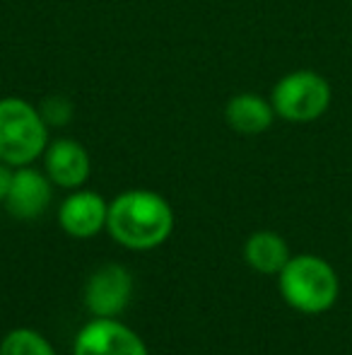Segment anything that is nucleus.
I'll return each instance as SVG.
<instances>
[{
  "label": "nucleus",
  "instance_id": "obj_13",
  "mask_svg": "<svg viewBox=\"0 0 352 355\" xmlns=\"http://www.w3.org/2000/svg\"><path fill=\"white\" fill-rule=\"evenodd\" d=\"M41 119L46 121V126H66L71 121V114H73V107L66 97H46L41 102Z\"/></svg>",
  "mask_w": 352,
  "mask_h": 355
},
{
  "label": "nucleus",
  "instance_id": "obj_14",
  "mask_svg": "<svg viewBox=\"0 0 352 355\" xmlns=\"http://www.w3.org/2000/svg\"><path fill=\"white\" fill-rule=\"evenodd\" d=\"M10 182H12V169H10V164L0 162V203H5V196H8Z\"/></svg>",
  "mask_w": 352,
  "mask_h": 355
},
{
  "label": "nucleus",
  "instance_id": "obj_2",
  "mask_svg": "<svg viewBox=\"0 0 352 355\" xmlns=\"http://www.w3.org/2000/svg\"><path fill=\"white\" fill-rule=\"evenodd\" d=\"M280 295L292 309L304 314H321L338 300V276L328 261L311 254L290 257L277 273Z\"/></svg>",
  "mask_w": 352,
  "mask_h": 355
},
{
  "label": "nucleus",
  "instance_id": "obj_7",
  "mask_svg": "<svg viewBox=\"0 0 352 355\" xmlns=\"http://www.w3.org/2000/svg\"><path fill=\"white\" fill-rule=\"evenodd\" d=\"M53 198V182L34 167H17L12 172L5 208L17 220H37L48 211Z\"/></svg>",
  "mask_w": 352,
  "mask_h": 355
},
{
  "label": "nucleus",
  "instance_id": "obj_11",
  "mask_svg": "<svg viewBox=\"0 0 352 355\" xmlns=\"http://www.w3.org/2000/svg\"><path fill=\"white\" fill-rule=\"evenodd\" d=\"M244 261L254 271L272 276V273H280L285 263L290 261V249H287V242L280 234L256 232L244 244Z\"/></svg>",
  "mask_w": 352,
  "mask_h": 355
},
{
  "label": "nucleus",
  "instance_id": "obj_8",
  "mask_svg": "<svg viewBox=\"0 0 352 355\" xmlns=\"http://www.w3.org/2000/svg\"><path fill=\"white\" fill-rule=\"evenodd\" d=\"M109 203L94 191H75L58 208L63 232L75 239H89L106 230Z\"/></svg>",
  "mask_w": 352,
  "mask_h": 355
},
{
  "label": "nucleus",
  "instance_id": "obj_6",
  "mask_svg": "<svg viewBox=\"0 0 352 355\" xmlns=\"http://www.w3.org/2000/svg\"><path fill=\"white\" fill-rule=\"evenodd\" d=\"M133 297V276L121 263H104L87 278L85 307L92 317H118Z\"/></svg>",
  "mask_w": 352,
  "mask_h": 355
},
{
  "label": "nucleus",
  "instance_id": "obj_9",
  "mask_svg": "<svg viewBox=\"0 0 352 355\" xmlns=\"http://www.w3.org/2000/svg\"><path fill=\"white\" fill-rule=\"evenodd\" d=\"M44 162H46L48 179L61 189H80L92 172V159H89L87 150L71 138H61V141L46 145Z\"/></svg>",
  "mask_w": 352,
  "mask_h": 355
},
{
  "label": "nucleus",
  "instance_id": "obj_3",
  "mask_svg": "<svg viewBox=\"0 0 352 355\" xmlns=\"http://www.w3.org/2000/svg\"><path fill=\"white\" fill-rule=\"evenodd\" d=\"M48 145V128L34 104L19 97L0 99V162L27 167Z\"/></svg>",
  "mask_w": 352,
  "mask_h": 355
},
{
  "label": "nucleus",
  "instance_id": "obj_4",
  "mask_svg": "<svg viewBox=\"0 0 352 355\" xmlns=\"http://www.w3.org/2000/svg\"><path fill=\"white\" fill-rule=\"evenodd\" d=\"M331 104V87L319 73H290L272 89V109L277 116L295 123L319 119Z\"/></svg>",
  "mask_w": 352,
  "mask_h": 355
},
{
  "label": "nucleus",
  "instance_id": "obj_1",
  "mask_svg": "<svg viewBox=\"0 0 352 355\" xmlns=\"http://www.w3.org/2000/svg\"><path fill=\"white\" fill-rule=\"evenodd\" d=\"M174 230V211L165 196L145 189L123 191L109 203L106 232L121 247L147 252L169 239Z\"/></svg>",
  "mask_w": 352,
  "mask_h": 355
},
{
  "label": "nucleus",
  "instance_id": "obj_12",
  "mask_svg": "<svg viewBox=\"0 0 352 355\" xmlns=\"http://www.w3.org/2000/svg\"><path fill=\"white\" fill-rule=\"evenodd\" d=\"M0 355H56L44 334L34 329H12L0 341Z\"/></svg>",
  "mask_w": 352,
  "mask_h": 355
},
{
  "label": "nucleus",
  "instance_id": "obj_5",
  "mask_svg": "<svg viewBox=\"0 0 352 355\" xmlns=\"http://www.w3.org/2000/svg\"><path fill=\"white\" fill-rule=\"evenodd\" d=\"M73 355H150L147 346L131 327L116 317H92L77 331Z\"/></svg>",
  "mask_w": 352,
  "mask_h": 355
},
{
  "label": "nucleus",
  "instance_id": "obj_10",
  "mask_svg": "<svg viewBox=\"0 0 352 355\" xmlns=\"http://www.w3.org/2000/svg\"><path fill=\"white\" fill-rule=\"evenodd\" d=\"M272 114H275L272 104H268L259 94L249 92L232 97L225 109L227 123L237 133H244V136H256V133H263L266 128H270Z\"/></svg>",
  "mask_w": 352,
  "mask_h": 355
}]
</instances>
